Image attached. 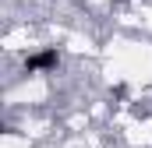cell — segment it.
<instances>
[{"mask_svg": "<svg viewBox=\"0 0 152 148\" xmlns=\"http://www.w3.org/2000/svg\"><path fill=\"white\" fill-rule=\"evenodd\" d=\"M57 67H60V49L57 46H42L39 53H28L21 60L25 74H42V71H57Z\"/></svg>", "mask_w": 152, "mask_h": 148, "instance_id": "cell-1", "label": "cell"}]
</instances>
